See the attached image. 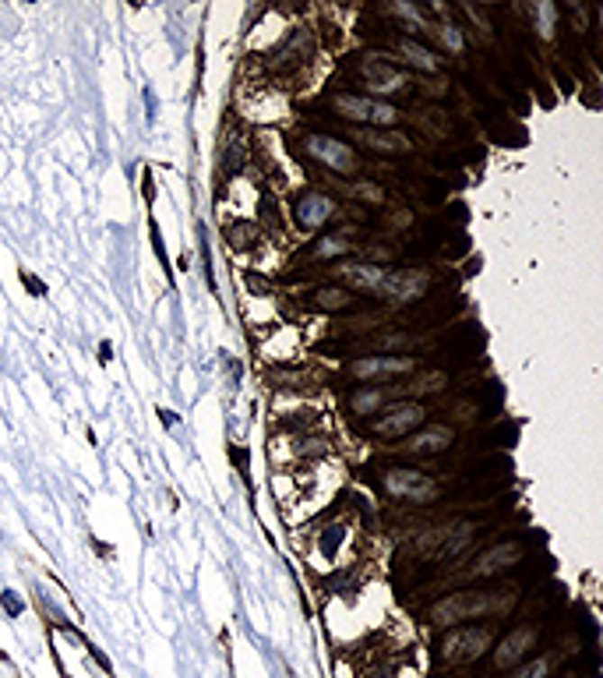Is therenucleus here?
Wrapping results in <instances>:
<instances>
[{"label": "nucleus", "mask_w": 603, "mask_h": 678, "mask_svg": "<svg viewBox=\"0 0 603 678\" xmlns=\"http://www.w3.org/2000/svg\"><path fill=\"white\" fill-rule=\"evenodd\" d=\"M416 364L409 357H396V353H374V357H361L350 364V379L357 381H385L409 375Z\"/></svg>", "instance_id": "obj_6"}, {"label": "nucleus", "mask_w": 603, "mask_h": 678, "mask_svg": "<svg viewBox=\"0 0 603 678\" xmlns=\"http://www.w3.org/2000/svg\"><path fill=\"white\" fill-rule=\"evenodd\" d=\"M22 283H25V290L32 297H46V283H42L40 276H32L29 269H22Z\"/></svg>", "instance_id": "obj_25"}, {"label": "nucleus", "mask_w": 603, "mask_h": 678, "mask_svg": "<svg viewBox=\"0 0 603 678\" xmlns=\"http://www.w3.org/2000/svg\"><path fill=\"white\" fill-rule=\"evenodd\" d=\"M533 643H536V633H533L529 626L512 629V633L498 643V650H494V668H512V664H519L525 654L533 650Z\"/></svg>", "instance_id": "obj_11"}, {"label": "nucleus", "mask_w": 603, "mask_h": 678, "mask_svg": "<svg viewBox=\"0 0 603 678\" xmlns=\"http://www.w3.org/2000/svg\"><path fill=\"white\" fill-rule=\"evenodd\" d=\"M452 442H455L452 427H424L406 442V449H409V456H442L448 453Z\"/></svg>", "instance_id": "obj_12"}, {"label": "nucleus", "mask_w": 603, "mask_h": 678, "mask_svg": "<svg viewBox=\"0 0 603 678\" xmlns=\"http://www.w3.org/2000/svg\"><path fill=\"white\" fill-rule=\"evenodd\" d=\"M498 611V597L480 591H462V593H448L444 600H438L431 608V622L434 626H459V622H473Z\"/></svg>", "instance_id": "obj_1"}, {"label": "nucleus", "mask_w": 603, "mask_h": 678, "mask_svg": "<svg viewBox=\"0 0 603 678\" xmlns=\"http://www.w3.org/2000/svg\"><path fill=\"white\" fill-rule=\"evenodd\" d=\"M361 78L367 82V88H370V92H378V96H392V92H406V88H409V78L402 75L399 68H396V64H388V60H378V57L363 60Z\"/></svg>", "instance_id": "obj_8"}, {"label": "nucleus", "mask_w": 603, "mask_h": 678, "mask_svg": "<svg viewBox=\"0 0 603 678\" xmlns=\"http://www.w3.org/2000/svg\"><path fill=\"white\" fill-rule=\"evenodd\" d=\"M385 272H388V269H381V265H363V261L343 269V276H346L353 287L367 290V294H381V287H385Z\"/></svg>", "instance_id": "obj_15"}, {"label": "nucleus", "mask_w": 603, "mask_h": 678, "mask_svg": "<svg viewBox=\"0 0 603 678\" xmlns=\"http://www.w3.org/2000/svg\"><path fill=\"white\" fill-rule=\"evenodd\" d=\"M490 629L487 626H462L442 639V661L444 664H470L483 650H490Z\"/></svg>", "instance_id": "obj_4"}, {"label": "nucleus", "mask_w": 603, "mask_h": 678, "mask_svg": "<svg viewBox=\"0 0 603 678\" xmlns=\"http://www.w3.org/2000/svg\"><path fill=\"white\" fill-rule=\"evenodd\" d=\"M304 149L307 156H315L322 167H328L332 173H353L357 170V156L346 142H335L328 134H307L304 138Z\"/></svg>", "instance_id": "obj_5"}, {"label": "nucleus", "mask_w": 603, "mask_h": 678, "mask_svg": "<svg viewBox=\"0 0 603 678\" xmlns=\"http://www.w3.org/2000/svg\"><path fill=\"white\" fill-rule=\"evenodd\" d=\"M318 254H322V258L350 254V241H346V234H328V237H322V241H318Z\"/></svg>", "instance_id": "obj_22"}, {"label": "nucleus", "mask_w": 603, "mask_h": 678, "mask_svg": "<svg viewBox=\"0 0 603 678\" xmlns=\"http://www.w3.org/2000/svg\"><path fill=\"white\" fill-rule=\"evenodd\" d=\"M444 385H448V375H444V371H427V375L409 381L406 392H409V396H424V392H438Z\"/></svg>", "instance_id": "obj_20"}, {"label": "nucleus", "mask_w": 603, "mask_h": 678, "mask_svg": "<svg viewBox=\"0 0 603 678\" xmlns=\"http://www.w3.org/2000/svg\"><path fill=\"white\" fill-rule=\"evenodd\" d=\"M332 212H335V202H332L328 195H304V198L297 202L293 215H297V223H300L304 230H318V226H324V223L332 219Z\"/></svg>", "instance_id": "obj_13"}, {"label": "nucleus", "mask_w": 603, "mask_h": 678, "mask_svg": "<svg viewBox=\"0 0 603 678\" xmlns=\"http://www.w3.org/2000/svg\"><path fill=\"white\" fill-rule=\"evenodd\" d=\"M353 138L363 142L367 149L381 152V156H392V152H406L409 149V138L406 134H396V131H385V127H357Z\"/></svg>", "instance_id": "obj_14"}, {"label": "nucleus", "mask_w": 603, "mask_h": 678, "mask_svg": "<svg viewBox=\"0 0 603 678\" xmlns=\"http://www.w3.org/2000/svg\"><path fill=\"white\" fill-rule=\"evenodd\" d=\"M427 32H434V36L442 40V46L455 50V53L466 50V36H462V29H455V25H434V29H427Z\"/></svg>", "instance_id": "obj_21"}, {"label": "nucleus", "mask_w": 603, "mask_h": 678, "mask_svg": "<svg viewBox=\"0 0 603 678\" xmlns=\"http://www.w3.org/2000/svg\"><path fill=\"white\" fill-rule=\"evenodd\" d=\"M381 488L388 491V495H396V499H406V502H416V506H427V502H434L438 499V484L427 477V473H420V470H409V466H392L385 477H381Z\"/></svg>", "instance_id": "obj_3"}, {"label": "nucleus", "mask_w": 603, "mask_h": 678, "mask_svg": "<svg viewBox=\"0 0 603 678\" xmlns=\"http://www.w3.org/2000/svg\"><path fill=\"white\" fill-rule=\"evenodd\" d=\"M254 237H258V230H254L251 223H230V226H226V241H230L233 248H247Z\"/></svg>", "instance_id": "obj_23"}, {"label": "nucleus", "mask_w": 603, "mask_h": 678, "mask_svg": "<svg viewBox=\"0 0 603 678\" xmlns=\"http://www.w3.org/2000/svg\"><path fill=\"white\" fill-rule=\"evenodd\" d=\"M388 396H392V392L381 389V385H378V389H361V392L350 396V410H353L357 417H370V414H378V410L388 403Z\"/></svg>", "instance_id": "obj_18"}, {"label": "nucleus", "mask_w": 603, "mask_h": 678, "mask_svg": "<svg viewBox=\"0 0 603 678\" xmlns=\"http://www.w3.org/2000/svg\"><path fill=\"white\" fill-rule=\"evenodd\" d=\"M315 304H318L322 311H343V307L353 304V294H350V290H339V287H322V290L315 294Z\"/></svg>", "instance_id": "obj_19"}, {"label": "nucleus", "mask_w": 603, "mask_h": 678, "mask_svg": "<svg viewBox=\"0 0 603 678\" xmlns=\"http://www.w3.org/2000/svg\"><path fill=\"white\" fill-rule=\"evenodd\" d=\"M332 106H335L346 121H353V124L385 127V131H388V127L399 121V110H396L392 103L374 99V96H350V92H343V96L332 99Z\"/></svg>", "instance_id": "obj_2"}, {"label": "nucleus", "mask_w": 603, "mask_h": 678, "mask_svg": "<svg viewBox=\"0 0 603 678\" xmlns=\"http://www.w3.org/2000/svg\"><path fill=\"white\" fill-rule=\"evenodd\" d=\"M473 523H448V530H444V541L442 548L434 551V562H448V558H455L459 551L466 548L470 541H473Z\"/></svg>", "instance_id": "obj_16"}, {"label": "nucleus", "mask_w": 603, "mask_h": 678, "mask_svg": "<svg viewBox=\"0 0 603 678\" xmlns=\"http://www.w3.org/2000/svg\"><path fill=\"white\" fill-rule=\"evenodd\" d=\"M547 675H551V661L547 657H536V661H529V664H523L516 672V678H547Z\"/></svg>", "instance_id": "obj_24"}, {"label": "nucleus", "mask_w": 603, "mask_h": 678, "mask_svg": "<svg viewBox=\"0 0 603 678\" xmlns=\"http://www.w3.org/2000/svg\"><path fill=\"white\" fill-rule=\"evenodd\" d=\"M353 195H361L363 202H381V198H385L378 184H357V188H353Z\"/></svg>", "instance_id": "obj_26"}, {"label": "nucleus", "mask_w": 603, "mask_h": 678, "mask_svg": "<svg viewBox=\"0 0 603 678\" xmlns=\"http://www.w3.org/2000/svg\"><path fill=\"white\" fill-rule=\"evenodd\" d=\"M431 287V276L424 269H399V272H385V287L381 297H392V300H413V297L427 294Z\"/></svg>", "instance_id": "obj_9"}, {"label": "nucleus", "mask_w": 603, "mask_h": 678, "mask_svg": "<svg viewBox=\"0 0 603 678\" xmlns=\"http://www.w3.org/2000/svg\"><path fill=\"white\" fill-rule=\"evenodd\" d=\"M424 417H427V410H424V403H399L396 410H388V414H381L378 417V424H374V435L378 438H406L409 431H416L420 424H424Z\"/></svg>", "instance_id": "obj_7"}, {"label": "nucleus", "mask_w": 603, "mask_h": 678, "mask_svg": "<svg viewBox=\"0 0 603 678\" xmlns=\"http://www.w3.org/2000/svg\"><path fill=\"white\" fill-rule=\"evenodd\" d=\"M523 562V545H516V541H505V545H494V548H487L473 562V576H498V573H508L512 565H519Z\"/></svg>", "instance_id": "obj_10"}, {"label": "nucleus", "mask_w": 603, "mask_h": 678, "mask_svg": "<svg viewBox=\"0 0 603 678\" xmlns=\"http://www.w3.org/2000/svg\"><path fill=\"white\" fill-rule=\"evenodd\" d=\"M399 57L409 68H416V71H438L442 68V60L434 57V50H427L424 42L416 40H399Z\"/></svg>", "instance_id": "obj_17"}]
</instances>
